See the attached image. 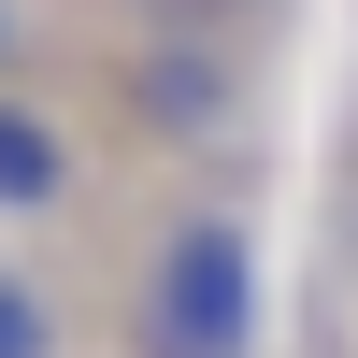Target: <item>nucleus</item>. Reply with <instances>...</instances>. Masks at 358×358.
<instances>
[{
  "mask_svg": "<svg viewBox=\"0 0 358 358\" xmlns=\"http://www.w3.org/2000/svg\"><path fill=\"white\" fill-rule=\"evenodd\" d=\"M129 358H258V229L229 201L143 229L129 258Z\"/></svg>",
  "mask_w": 358,
  "mask_h": 358,
  "instance_id": "obj_1",
  "label": "nucleus"
},
{
  "mask_svg": "<svg viewBox=\"0 0 358 358\" xmlns=\"http://www.w3.org/2000/svg\"><path fill=\"white\" fill-rule=\"evenodd\" d=\"M129 115L158 143H215L244 115V43H129Z\"/></svg>",
  "mask_w": 358,
  "mask_h": 358,
  "instance_id": "obj_2",
  "label": "nucleus"
},
{
  "mask_svg": "<svg viewBox=\"0 0 358 358\" xmlns=\"http://www.w3.org/2000/svg\"><path fill=\"white\" fill-rule=\"evenodd\" d=\"M72 187H86V143H72V115H43V101H0V215H57Z\"/></svg>",
  "mask_w": 358,
  "mask_h": 358,
  "instance_id": "obj_3",
  "label": "nucleus"
},
{
  "mask_svg": "<svg viewBox=\"0 0 358 358\" xmlns=\"http://www.w3.org/2000/svg\"><path fill=\"white\" fill-rule=\"evenodd\" d=\"M0 358H72V330H57V287L29 273V258H0Z\"/></svg>",
  "mask_w": 358,
  "mask_h": 358,
  "instance_id": "obj_4",
  "label": "nucleus"
},
{
  "mask_svg": "<svg viewBox=\"0 0 358 358\" xmlns=\"http://www.w3.org/2000/svg\"><path fill=\"white\" fill-rule=\"evenodd\" d=\"M129 15H143V43H244L273 0H129Z\"/></svg>",
  "mask_w": 358,
  "mask_h": 358,
  "instance_id": "obj_5",
  "label": "nucleus"
},
{
  "mask_svg": "<svg viewBox=\"0 0 358 358\" xmlns=\"http://www.w3.org/2000/svg\"><path fill=\"white\" fill-rule=\"evenodd\" d=\"M0 57H15V0H0Z\"/></svg>",
  "mask_w": 358,
  "mask_h": 358,
  "instance_id": "obj_6",
  "label": "nucleus"
}]
</instances>
